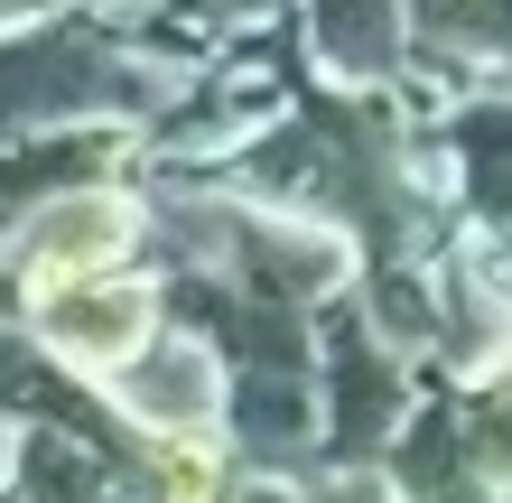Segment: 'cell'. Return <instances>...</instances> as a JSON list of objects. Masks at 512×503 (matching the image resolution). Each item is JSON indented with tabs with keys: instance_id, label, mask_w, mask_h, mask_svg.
<instances>
[{
	"instance_id": "1",
	"label": "cell",
	"mask_w": 512,
	"mask_h": 503,
	"mask_svg": "<svg viewBox=\"0 0 512 503\" xmlns=\"http://www.w3.org/2000/svg\"><path fill=\"white\" fill-rule=\"evenodd\" d=\"M140 243V215L131 196L112 187H84V196H56L38 224H28V252H19V299L47 308L66 289H94V280H122V261Z\"/></svg>"
},
{
	"instance_id": "2",
	"label": "cell",
	"mask_w": 512,
	"mask_h": 503,
	"mask_svg": "<svg viewBox=\"0 0 512 503\" xmlns=\"http://www.w3.org/2000/svg\"><path fill=\"white\" fill-rule=\"evenodd\" d=\"M38 336H47L56 364L84 373V382H131L140 354L159 345V289L131 280V271L94 280V289H66V299L38 308Z\"/></svg>"
},
{
	"instance_id": "3",
	"label": "cell",
	"mask_w": 512,
	"mask_h": 503,
	"mask_svg": "<svg viewBox=\"0 0 512 503\" xmlns=\"http://www.w3.org/2000/svg\"><path fill=\"white\" fill-rule=\"evenodd\" d=\"M149 476H159V503H224V448L215 429H168L149 448Z\"/></svg>"
}]
</instances>
